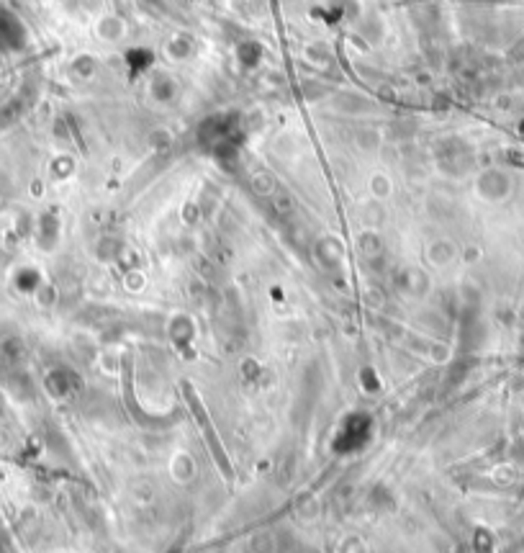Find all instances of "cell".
<instances>
[{
  "label": "cell",
  "instance_id": "1",
  "mask_svg": "<svg viewBox=\"0 0 524 553\" xmlns=\"http://www.w3.org/2000/svg\"><path fill=\"white\" fill-rule=\"evenodd\" d=\"M124 34H126V23L119 16H103L95 21V36L106 44H116L119 39H124Z\"/></svg>",
  "mask_w": 524,
  "mask_h": 553
}]
</instances>
